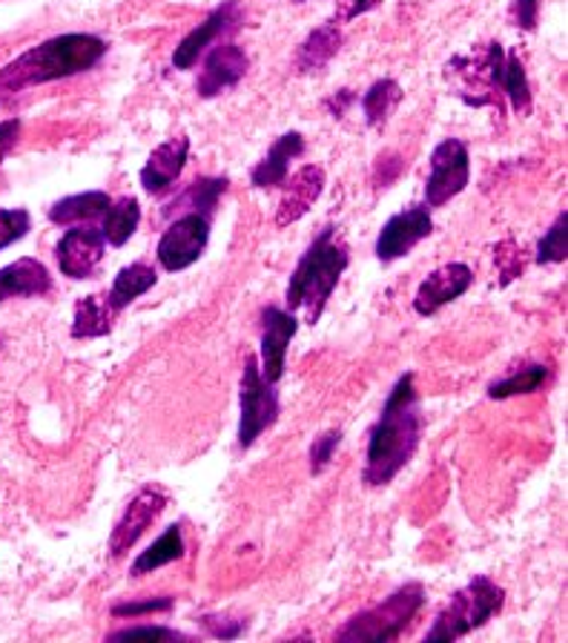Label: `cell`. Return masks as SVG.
I'll list each match as a JSON object with an SVG mask.
<instances>
[{
	"label": "cell",
	"mask_w": 568,
	"mask_h": 643,
	"mask_svg": "<svg viewBox=\"0 0 568 643\" xmlns=\"http://www.w3.org/2000/svg\"><path fill=\"white\" fill-rule=\"evenodd\" d=\"M293 336V314L279 308H268L261 314V377L268 383H279L281 374H285V354H288Z\"/></svg>",
	"instance_id": "12"
},
{
	"label": "cell",
	"mask_w": 568,
	"mask_h": 643,
	"mask_svg": "<svg viewBox=\"0 0 568 643\" xmlns=\"http://www.w3.org/2000/svg\"><path fill=\"white\" fill-rule=\"evenodd\" d=\"M172 610V597H147V601L138 603H116L112 606V615L116 617H141V615H152V612H170Z\"/></svg>",
	"instance_id": "33"
},
{
	"label": "cell",
	"mask_w": 568,
	"mask_h": 643,
	"mask_svg": "<svg viewBox=\"0 0 568 643\" xmlns=\"http://www.w3.org/2000/svg\"><path fill=\"white\" fill-rule=\"evenodd\" d=\"M110 207V196L101 190L78 192V196H69V199L58 201L52 210H49V219L56 225H72V221H90L96 216H103Z\"/></svg>",
	"instance_id": "23"
},
{
	"label": "cell",
	"mask_w": 568,
	"mask_h": 643,
	"mask_svg": "<svg viewBox=\"0 0 568 643\" xmlns=\"http://www.w3.org/2000/svg\"><path fill=\"white\" fill-rule=\"evenodd\" d=\"M27 230H29L27 210H0V250L12 245V241L23 239Z\"/></svg>",
	"instance_id": "32"
},
{
	"label": "cell",
	"mask_w": 568,
	"mask_h": 643,
	"mask_svg": "<svg viewBox=\"0 0 568 643\" xmlns=\"http://www.w3.org/2000/svg\"><path fill=\"white\" fill-rule=\"evenodd\" d=\"M322 187H325L322 167L316 165L301 167V170L290 178L288 185H285L279 212H276V225L288 227L293 225V221H299L301 216L313 207V201L322 196Z\"/></svg>",
	"instance_id": "15"
},
{
	"label": "cell",
	"mask_w": 568,
	"mask_h": 643,
	"mask_svg": "<svg viewBox=\"0 0 568 643\" xmlns=\"http://www.w3.org/2000/svg\"><path fill=\"white\" fill-rule=\"evenodd\" d=\"M431 230H434L431 212L425 210V207L397 212V216L388 219V225L382 227V234H379L377 256L382 261L399 259V256H405L408 250H413L425 236H431Z\"/></svg>",
	"instance_id": "11"
},
{
	"label": "cell",
	"mask_w": 568,
	"mask_h": 643,
	"mask_svg": "<svg viewBox=\"0 0 568 643\" xmlns=\"http://www.w3.org/2000/svg\"><path fill=\"white\" fill-rule=\"evenodd\" d=\"M425 603V592L419 583H408V586L397 588L393 595L385 597L379 606L373 610L362 612V615L350 617L348 626L339 632V641H350V643H388L397 641L408 623L413 621L419 610Z\"/></svg>",
	"instance_id": "5"
},
{
	"label": "cell",
	"mask_w": 568,
	"mask_h": 643,
	"mask_svg": "<svg viewBox=\"0 0 568 643\" xmlns=\"http://www.w3.org/2000/svg\"><path fill=\"white\" fill-rule=\"evenodd\" d=\"M471 281L474 274L468 265H459L457 261V265L439 267V270H434V274L419 285L413 308H417L419 316L437 314L442 305H448V301L459 299V296L466 294V290L471 288Z\"/></svg>",
	"instance_id": "13"
},
{
	"label": "cell",
	"mask_w": 568,
	"mask_h": 643,
	"mask_svg": "<svg viewBox=\"0 0 568 643\" xmlns=\"http://www.w3.org/2000/svg\"><path fill=\"white\" fill-rule=\"evenodd\" d=\"M506 603V592L486 575H477L471 583L454 592L451 603L439 612L434 630L425 635V641H457L471 630L482 626L488 617H494Z\"/></svg>",
	"instance_id": "4"
},
{
	"label": "cell",
	"mask_w": 568,
	"mask_h": 643,
	"mask_svg": "<svg viewBox=\"0 0 568 643\" xmlns=\"http://www.w3.org/2000/svg\"><path fill=\"white\" fill-rule=\"evenodd\" d=\"M52 288V276L38 259H18L0 270V301L18 296H43Z\"/></svg>",
	"instance_id": "17"
},
{
	"label": "cell",
	"mask_w": 568,
	"mask_h": 643,
	"mask_svg": "<svg viewBox=\"0 0 568 643\" xmlns=\"http://www.w3.org/2000/svg\"><path fill=\"white\" fill-rule=\"evenodd\" d=\"M245 72H247L245 49H239L236 43H225V47H216L210 56H207L196 89H199L201 98L219 96L225 89L236 87V83L245 78Z\"/></svg>",
	"instance_id": "14"
},
{
	"label": "cell",
	"mask_w": 568,
	"mask_h": 643,
	"mask_svg": "<svg viewBox=\"0 0 568 643\" xmlns=\"http://www.w3.org/2000/svg\"><path fill=\"white\" fill-rule=\"evenodd\" d=\"M207 239H210V219L199 212H187L176 225H170V230L158 241V261L170 274L185 270L192 261H199Z\"/></svg>",
	"instance_id": "8"
},
{
	"label": "cell",
	"mask_w": 568,
	"mask_h": 643,
	"mask_svg": "<svg viewBox=\"0 0 568 643\" xmlns=\"http://www.w3.org/2000/svg\"><path fill=\"white\" fill-rule=\"evenodd\" d=\"M187 152H190V141L185 136L170 138L161 147L152 150V156L147 158L145 170H141V185L147 192H161L181 176L187 165Z\"/></svg>",
	"instance_id": "16"
},
{
	"label": "cell",
	"mask_w": 568,
	"mask_h": 643,
	"mask_svg": "<svg viewBox=\"0 0 568 643\" xmlns=\"http://www.w3.org/2000/svg\"><path fill=\"white\" fill-rule=\"evenodd\" d=\"M167 506V492L158 486H147L132 497V503L127 506V512L121 514V521L116 523L110 534V555L121 557L123 552H130L136 546V541L147 528L156 523V517L165 512Z\"/></svg>",
	"instance_id": "9"
},
{
	"label": "cell",
	"mask_w": 568,
	"mask_h": 643,
	"mask_svg": "<svg viewBox=\"0 0 568 643\" xmlns=\"http://www.w3.org/2000/svg\"><path fill=\"white\" fill-rule=\"evenodd\" d=\"M227 190V178H201L190 187V192L185 196V201H190L192 212H199L205 219H210L212 207L219 201L221 192Z\"/></svg>",
	"instance_id": "30"
},
{
	"label": "cell",
	"mask_w": 568,
	"mask_h": 643,
	"mask_svg": "<svg viewBox=\"0 0 568 643\" xmlns=\"http://www.w3.org/2000/svg\"><path fill=\"white\" fill-rule=\"evenodd\" d=\"M138 221H141V207H138L136 199L116 201L103 212V239L110 241L112 247L127 245L130 236L138 230Z\"/></svg>",
	"instance_id": "24"
},
{
	"label": "cell",
	"mask_w": 568,
	"mask_h": 643,
	"mask_svg": "<svg viewBox=\"0 0 568 643\" xmlns=\"http://www.w3.org/2000/svg\"><path fill=\"white\" fill-rule=\"evenodd\" d=\"M422 434V417L417 408V388H413V374H405L393 390H390L388 403L379 414L368 443V463H365V483L368 486H385L397 477L419 445Z\"/></svg>",
	"instance_id": "1"
},
{
	"label": "cell",
	"mask_w": 568,
	"mask_h": 643,
	"mask_svg": "<svg viewBox=\"0 0 568 643\" xmlns=\"http://www.w3.org/2000/svg\"><path fill=\"white\" fill-rule=\"evenodd\" d=\"M548 368L546 365H528L520 374H511V377L500 379L488 388V397L491 399H508V397H520V394H535L540 390V385L546 383Z\"/></svg>",
	"instance_id": "27"
},
{
	"label": "cell",
	"mask_w": 568,
	"mask_h": 643,
	"mask_svg": "<svg viewBox=\"0 0 568 643\" xmlns=\"http://www.w3.org/2000/svg\"><path fill=\"white\" fill-rule=\"evenodd\" d=\"M537 12H540V0H517V3H514L517 23H520L522 29H528V32L537 27Z\"/></svg>",
	"instance_id": "36"
},
{
	"label": "cell",
	"mask_w": 568,
	"mask_h": 643,
	"mask_svg": "<svg viewBox=\"0 0 568 643\" xmlns=\"http://www.w3.org/2000/svg\"><path fill=\"white\" fill-rule=\"evenodd\" d=\"M156 285V270H152L150 265H145V261H136V265L123 267L121 274L116 276V281H112V290L110 296H107V301L112 305V310H121L127 308L132 299H138V296H145L147 290Z\"/></svg>",
	"instance_id": "22"
},
{
	"label": "cell",
	"mask_w": 568,
	"mask_h": 643,
	"mask_svg": "<svg viewBox=\"0 0 568 643\" xmlns=\"http://www.w3.org/2000/svg\"><path fill=\"white\" fill-rule=\"evenodd\" d=\"M342 443V432H325L322 437H316L310 445V472L322 474L333 459V452Z\"/></svg>",
	"instance_id": "31"
},
{
	"label": "cell",
	"mask_w": 568,
	"mask_h": 643,
	"mask_svg": "<svg viewBox=\"0 0 568 643\" xmlns=\"http://www.w3.org/2000/svg\"><path fill=\"white\" fill-rule=\"evenodd\" d=\"M103 52H107V43L96 34H61V38L29 49L9 67H3L0 87L9 92H21L23 87H34V83L78 76V72L96 67Z\"/></svg>",
	"instance_id": "2"
},
{
	"label": "cell",
	"mask_w": 568,
	"mask_h": 643,
	"mask_svg": "<svg viewBox=\"0 0 568 643\" xmlns=\"http://www.w3.org/2000/svg\"><path fill=\"white\" fill-rule=\"evenodd\" d=\"M500 89L511 98L514 112H520L526 116L528 107H531V89H528V78L526 69H522L520 56H508L506 63H502V81Z\"/></svg>",
	"instance_id": "28"
},
{
	"label": "cell",
	"mask_w": 568,
	"mask_h": 643,
	"mask_svg": "<svg viewBox=\"0 0 568 643\" xmlns=\"http://www.w3.org/2000/svg\"><path fill=\"white\" fill-rule=\"evenodd\" d=\"M233 14H236V3H225V7L216 9L205 23H199V29H192L185 41L176 47V56H172L176 69H190L192 63L199 61L201 52H205V49L219 38V32H225V29L230 27Z\"/></svg>",
	"instance_id": "18"
},
{
	"label": "cell",
	"mask_w": 568,
	"mask_h": 643,
	"mask_svg": "<svg viewBox=\"0 0 568 643\" xmlns=\"http://www.w3.org/2000/svg\"><path fill=\"white\" fill-rule=\"evenodd\" d=\"M18 132H21V121L18 118H9V121L0 123V161L9 156V150L18 141Z\"/></svg>",
	"instance_id": "37"
},
{
	"label": "cell",
	"mask_w": 568,
	"mask_h": 643,
	"mask_svg": "<svg viewBox=\"0 0 568 643\" xmlns=\"http://www.w3.org/2000/svg\"><path fill=\"white\" fill-rule=\"evenodd\" d=\"M301 150H305V138H301L299 132H285V136L270 147L265 161L253 170V185L256 187L285 185L290 161H293L296 156H301Z\"/></svg>",
	"instance_id": "19"
},
{
	"label": "cell",
	"mask_w": 568,
	"mask_h": 643,
	"mask_svg": "<svg viewBox=\"0 0 568 643\" xmlns=\"http://www.w3.org/2000/svg\"><path fill=\"white\" fill-rule=\"evenodd\" d=\"M112 305L107 296H83L76 305V322H72V336L76 339H96L112 330Z\"/></svg>",
	"instance_id": "20"
},
{
	"label": "cell",
	"mask_w": 568,
	"mask_h": 643,
	"mask_svg": "<svg viewBox=\"0 0 568 643\" xmlns=\"http://www.w3.org/2000/svg\"><path fill=\"white\" fill-rule=\"evenodd\" d=\"M497 265H500L502 285H508V281L517 279V276L522 274V259L520 254H517V245H514V241H502V245L497 247Z\"/></svg>",
	"instance_id": "34"
},
{
	"label": "cell",
	"mask_w": 568,
	"mask_h": 643,
	"mask_svg": "<svg viewBox=\"0 0 568 643\" xmlns=\"http://www.w3.org/2000/svg\"><path fill=\"white\" fill-rule=\"evenodd\" d=\"M339 43H342V34L333 23L328 27H319L308 41L301 43L299 49V69L301 72H310V69H319L330 61V58L339 52Z\"/></svg>",
	"instance_id": "25"
},
{
	"label": "cell",
	"mask_w": 568,
	"mask_h": 643,
	"mask_svg": "<svg viewBox=\"0 0 568 643\" xmlns=\"http://www.w3.org/2000/svg\"><path fill=\"white\" fill-rule=\"evenodd\" d=\"M466 185L468 150L459 138H448L431 156V176L425 185V201H428V207H442L466 190Z\"/></svg>",
	"instance_id": "7"
},
{
	"label": "cell",
	"mask_w": 568,
	"mask_h": 643,
	"mask_svg": "<svg viewBox=\"0 0 568 643\" xmlns=\"http://www.w3.org/2000/svg\"><path fill=\"white\" fill-rule=\"evenodd\" d=\"M103 250H107V239L101 230L76 227V230H67V236L58 241V267L69 279H90L96 267L101 265Z\"/></svg>",
	"instance_id": "10"
},
{
	"label": "cell",
	"mask_w": 568,
	"mask_h": 643,
	"mask_svg": "<svg viewBox=\"0 0 568 643\" xmlns=\"http://www.w3.org/2000/svg\"><path fill=\"white\" fill-rule=\"evenodd\" d=\"M566 236H568V216L562 212L560 219L551 225V230L542 236L540 247H537V261H542V265H557V261H566V256H568Z\"/></svg>",
	"instance_id": "29"
},
{
	"label": "cell",
	"mask_w": 568,
	"mask_h": 643,
	"mask_svg": "<svg viewBox=\"0 0 568 643\" xmlns=\"http://www.w3.org/2000/svg\"><path fill=\"white\" fill-rule=\"evenodd\" d=\"M350 256L348 247L342 241H336L333 227L322 230L319 239L310 245V250L301 256L299 267L290 276L288 285V308L305 310V319L310 325L322 319L325 305H328L330 294L339 285V276L345 274Z\"/></svg>",
	"instance_id": "3"
},
{
	"label": "cell",
	"mask_w": 568,
	"mask_h": 643,
	"mask_svg": "<svg viewBox=\"0 0 568 643\" xmlns=\"http://www.w3.org/2000/svg\"><path fill=\"white\" fill-rule=\"evenodd\" d=\"M279 419V397L273 383L261 377L253 356H247L241 374V419H239V448H250L265 428Z\"/></svg>",
	"instance_id": "6"
},
{
	"label": "cell",
	"mask_w": 568,
	"mask_h": 643,
	"mask_svg": "<svg viewBox=\"0 0 568 643\" xmlns=\"http://www.w3.org/2000/svg\"><path fill=\"white\" fill-rule=\"evenodd\" d=\"M373 7H377V0H345V9L339 14L342 18H357V14L370 12Z\"/></svg>",
	"instance_id": "39"
},
{
	"label": "cell",
	"mask_w": 568,
	"mask_h": 643,
	"mask_svg": "<svg viewBox=\"0 0 568 643\" xmlns=\"http://www.w3.org/2000/svg\"><path fill=\"white\" fill-rule=\"evenodd\" d=\"M219 621L221 623H216V617H201V623H205L207 630H210L216 637H239L241 630H245V621L233 623V626H227L225 617H219Z\"/></svg>",
	"instance_id": "38"
},
{
	"label": "cell",
	"mask_w": 568,
	"mask_h": 643,
	"mask_svg": "<svg viewBox=\"0 0 568 643\" xmlns=\"http://www.w3.org/2000/svg\"><path fill=\"white\" fill-rule=\"evenodd\" d=\"M181 557H185V537H181V526L176 523V526H167V532L161 534L147 552H141V555L136 557L132 575H150L156 568L181 561Z\"/></svg>",
	"instance_id": "21"
},
{
	"label": "cell",
	"mask_w": 568,
	"mask_h": 643,
	"mask_svg": "<svg viewBox=\"0 0 568 643\" xmlns=\"http://www.w3.org/2000/svg\"><path fill=\"white\" fill-rule=\"evenodd\" d=\"M130 637H158V641H176L179 632L165 630V626H127V630L112 632L110 641H130Z\"/></svg>",
	"instance_id": "35"
},
{
	"label": "cell",
	"mask_w": 568,
	"mask_h": 643,
	"mask_svg": "<svg viewBox=\"0 0 568 643\" xmlns=\"http://www.w3.org/2000/svg\"><path fill=\"white\" fill-rule=\"evenodd\" d=\"M399 98H402V89H399L397 81L385 78V81L373 83V87H370L362 98L365 118H368L370 127H379V123H385V118H388L390 110L397 107Z\"/></svg>",
	"instance_id": "26"
}]
</instances>
